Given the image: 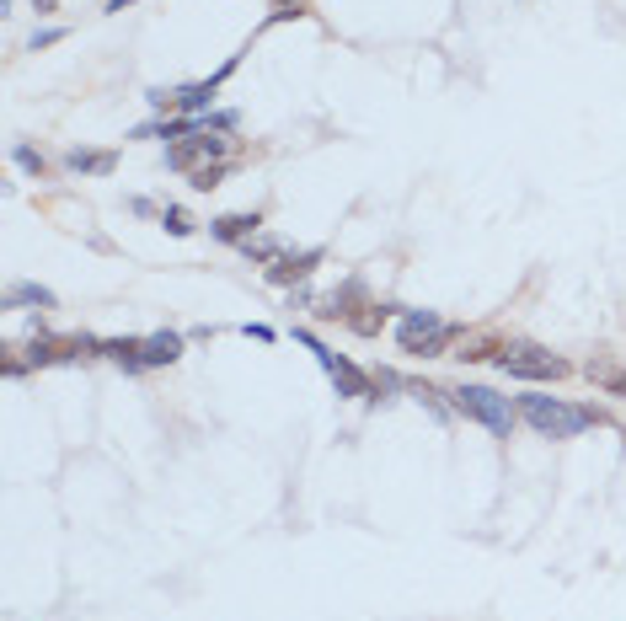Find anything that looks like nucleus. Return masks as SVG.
I'll return each mask as SVG.
<instances>
[{
    "mask_svg": "<svg viewBox=\"0 0 626 621\" xmlns=\"http://www.w3.org/2000/svg\"><path fill=\"white\" fill-rule=\"evenodd\" d=\"M519 418L546 440H578L600 423L594 407H573V402H557V396H519Z\"/></svg>",
    "mask_w": 626,
    "mask_h": 621,
    "instance_id": "1",
    "label": "nucleus"
},
{
    "mask_svg": "<svg viewBox=\"0 0 626 621\" xmlns=\"http://www.w3.org/2000/svg\"><path fill=\"white\" fill-rule=\"evenodd\" d=\"M456 338V327L439 316V311H407L397 322V343L401 354H423V359H434V354H445V343Z\"/></svg>",
    "mask_w": 626,
    "mask_h": 621,
    "instance_id": "2",
    "label": "nucleus"
},
{
    "mask_svg": "<svg viewBox=\"0 0 626 621\" xmlns=\"http://www.w3.org/2000/svg\"><path fill=\"white\" fill-rule=\"evenodd\" d=\"M456 412H466V418H477V423H487L498 440H509L514 429V407L509 396H498L493 386H460L456 392Z\"/></svg>",
    "mask_w": 626,
    "mask_h": 621,
    "instance_id": "3",
    "label": "nucleus"
},
{
    "mask_svg": "<svg viewBox=\"0 0 626 621\" xmlns=\"http://www.w3.org/2000/svg\"><path fill=\"white\" fill-rule=\"evenodd\" d=\"M498 370H504V375H525V381H557L568 364L552 359L546 348H504V354H498Z\"/></svg>",
    "mask_w": 626,
    "mask_h": 621,
    "instance_id": "4",
    "label": "nucleus"
},
{
    "mask_svg": "<svg viewBox=\"0 0 626 621\" xmlns=\"http://www.w3.org/2000/svg\"><path fill=\"white\" fill-rule=\"evenodd\" d=\"M226 150H230V140H220V134H209V129H204V134H193V145H171L167 161L177 171H204V161H220Z\"/></svg>",
    "mask_w": 626,
    "mask_h": 621,
    "instance_id": "5",
    "label": "nucleus"
},
{
    "mask_svg": "<svg viewBox=\"0 0 626 621\" xmlns=\"http://www.w3.org/2000/svg\"><path fill=\"white\" fill-rule=\"evenodd\" d=\"M177 354H182V338L177 333H150V338H140V370L150 364H177Z\"/></svg>",
    "mask_w": 626,
    "mask_h": 621,
    "instance_id": "6",
    "label": "nucleus"
},
{
    "mask_svg": "<svg viewBox=\"0 0 626 621\" xmlns=\"http://www.w3.org/2000/svg\"><path fill=\"white\" fill-rule=\"evenodd\" d=\"M327 375H332L338 396H370V375H364V370H353V364H348V359H338V354H332Z\"/></svg>",
    "mask_w": 626,
    "mask_h": 621,
    "instance_id": "7",
    "label": "nucleus"
},
{
    "mask_svg": "<svg viewBox=\"0 0 626 621\" xmlns=\"http://www.w3.org/2000/svg\"><path fill=\"white\" fill-rule=\"evenodd\" d=\"M316 263H322V247H311V252H300V257H279V263L268 268V279L274 284H294V279H305Z\"/></svg>",
    "mask_w": 626,
    "mask_h": 621,
    "instance_id": "8",
    "label": "nucleus"
},
{
    "mask_svg": "<svg viewBox=\"0 0 626 621\" xmlns=\"http://www.w3.org/2000/svg\"><path fill=\"white\" fill-rule=\"evenodd\" d=\"M257 226H263L257 215H220L209 230H215L220 241H252V236H257Z\"/></svg>",
    "mask_w": 626,
    "mask_h": 621,
    "instance_id": "9",
    "label": "nucleus"
},
{
    "mask_svg": "<svg viewBox=\"0 0 626 621\" xmlns=\"http://www.w3.org/2000/svg\"><path fill=\"white\" fill-rule=\"evenodd\" d=\"M241 247H246L252 263H268V268L284 257V241H279V236H252V241H241Z\"/></svg>",
    "mask_w": 626,
    "mask_h": 621,
    "instance_id": "10",
    "label": "nucleus"
},
{
    "mask_svg": "<svg viewBox=\"0 0 626 621\" xmlns=\"http://www.w3.org/2000/svg\"><path fill=\"white\" fill-rule=\"evenodd\" d=\"M5 306H54V289H43V284H11Z\"/></svg>",
    "mask_w": 626,
    "mask_h": 621,
    "instance_id": "11",
    "label": "nucleus"
},
{
    "mask_svg": "<svg viewBox=\"0 0 626 621\" xmlns=\"http://www.w3.org/2000/svg\"><path fill=\"white\" fill-rule=\"evenodd\" d=\"M70 167L91 171V177H108L113 171V150H70Z\"/></svg>",
    "mask_w": 626,
    "mask_h": 621,
    "instance_id": "12",
    "label": "nucleus"
},
{
    "mask_svg": "<svg viewBox=\"0 0 626 621\" xmlns=\"http://www.w3.org/2000/svg\"><path fill=\"white\" fill-rule=\"evenodd\" d=\"M161 226H167L171 236H188V230H193V220H188V215H182V209L171 204V209H161Z\"/></svg>",
    "mask_w": 626,
    "mask_h": 621,
    "instance_id": "13",
    "label": "nucleus"
},
{
    "mask_svg": "<svg viewBox=\"0 0 626 621\" xmlns=\"http://www.w3.org/2000/svg\"><path fill=\"white\" fill-rule=\"evenodd\" d=\"M16 167H22V171H43L49 161H43V156H38L33 145H16Z\"/></svg>",
    "mask_w": 626,
    "mask_h": 621,
    "instance_id": "14",
    "label": "nucleus"
},
{
    "mask_svg": "<svg viewBox=\"0 0 626 621\" xmlns=\"http://www.w3.org/2000/svg\"><path fill=\"white\" fill-rule=\"evenodd\" d=\"M220 171H226V167H204V171H193V188H198V193L220 188Z\"/></svg>",
    "mask_w": 626,
    "mask_h": 621,
    "instance_id": "15",
    "label": "nucleus"
},
{
    "mask_svg": "<svg viewBox=\"0 0 626 621\" xmlns=\"http://www.w3.org/2000/svg\"><path fill=\"white\" fill-rule=\"evenodd\" d=\"M59 38H64V27H43V33H33V49H49Z\"/></svg>",
    "mask_w": 626,
    "mask_h": 621,
    "instance_id": "16",
    "label": "nucleus"
},
{
    "mask_svg": "<svg viewBox=\"0 0 626 621\" xmlns=\"http://www.w3.org/2000/svg\"><path fill=\"white\" fill-rule=\"evenodd\" d=\"M246 338H257V343H268V338H274V327H263V322H246Z\"/></svg>",
    "mask_w": 626,
    "mask_h": 621,
    "instance_id": "17",
    "label": "nucleus"
}]
</instances>
